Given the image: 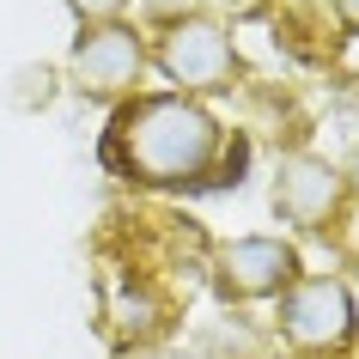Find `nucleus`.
I'll use <instances>...</instances> for the list:
<instances>
[{
    "label": "nucleus",
    "mask_w": 359,
    "mask_h": 359,
    "mask_svg": "<svg viewBox=\"0 0 359 359\" xmlns=\"http://www.w3.org/2000/svg\"><path fill=\"white\" fill-rule=\"evenodd\" d=\"M147 67V43L140 31L122 19L110 25H86L74 43V55H67V74H74V92L97 97V104H122L134 92V79Z\"/></svg>",
    "instance_id": "nucleus-4"
},
{
    "label": "nucleus",
    "mask_w": 359,
    "mask_h": 359,
    "mask_svg": "<svg viewBox=\"0 0 359 359\" xmlns=\"http://www.w3.org/2000/svg\"><path fill=\"white\" fill-rule=\"evenodd\" d=\"M67 6H74L79 25H110V19H122V6H128V0H67Z\"/></svg>",
    "instance_id": "nucleus-8"
},
{
    "label": "nucleus",
    "mask_w": 359,
    "mask_h": 359,
    "mask_svg": "<svg viewBox=\"0 0 359 359\" xmlns=\"http://www.w3.org/2000/svg\"><path fill=\"white\" fill-rule=\"evenodd\" d=\"M274 329L292 353H341L347 341L359 335V311H353V292L347 280L335 274H311V280H292L280 292V311H274Z\"/></svg>",
    "instance_id": "nucleus-2"
},
{
    "label": "nucleus",
    "mask_w": 359,
    "mask_h": 359,
    "mask_svg": "<svg viewBox=\"0 0 359 359\" xmlns=\"http://www.w3.org/2000/svg\"><path fill=\"white\" fill-rule=\"evenodd\" d=\"M219 152H226L219 122L183 92L122 97L104 128V165L140 189H195L208 183Z\"/></svg>",
    "instance_id": "nucleus-1"
},
{
    "label": "nucleus",
    "mask_w": 359,
    "mask_h": 359,
    "mask_svg": "<svg viewBox=\"0 0 359 359\" xmlns=\"http://www.w3.org/2000/svg\"><path fill=\"white\" fill-rule=\"evenodd\" d=\"M341 170L329 165V158H311V152H292V158H280V170H274V213H280L286 226L299 231H323L329 219L341 213Z\"/></svg>",
    "instance_id": "nucleus-6"
},
{
    "label": "nucleus",
    "mask_w": 359,
    "mask_h": 359,
    "mask_svg": "<svg viewBox=\"0 0 359 359\" xmlns=\"http://www.w3.org/2000/svg\"><path fill=\"white\" fill-rule=\"evenodd\" d=\"M104 323L116 341H152L165 329V299L140 274H110L104 280Z\"/></svg>",
    "instance_id": "nucleus-7"
},
{
    "label": "nucleus",
    "mask_w": 359,
    "mask_h": 359,
    "mask_svg": "<svg viewBox=\"0 0 359 359\" xmlns=\"http://www.w3.org/2000/svg\"><path fill=\"white\" fill-rule=\"evenodd\" d=\"M147 13L158 25H177V19H189V13H201V0H147Z\"/></svg>",
    "instance_id": "nucleus-9"
},
{
    "label": "nucleus",
    "mask_w": 359,
    "mask_h": 359,
    "mask_svg": "<svg viewBox=\"0 0 359 359\" xmlns=\"http://www.w3.org/2000/svg\"><path fill=\"white\" fill-rule=\"evenodd\" d=\"M341 183H347V189L359 195V152H353V158H347V170H341Z\"/></svg>",
    "instance_id": "nucleus-11"
},
{
    "label": "nucleus",
    "mask_w": 359,
    "mask_h": 359,
    "mask_svg": "<svg viewBox=\"0 0 359 359\" xmlns=\"http://www.w3.org/2000/svg\"><path fill=\"white\" fill-rule=\"evenodd\" d=\"M152 61H158V74L177 86V92H219V86H231V67H238V49H231V31L219 19H208V13H189V19H177L158 31V49H152Z\"/></svg>",
    "instance_id": "nucleus-3"
},
{
    "label": "nucleus",
    "mask_w": 359,
    "mask_h": 359,
    "mask_svg": "<svg viewBox=\"0 0 359 359\" xmlns=\"http://www.w3.org/2000/svg\"><path fill=\"white\" fill-rule=\"evenodd\" d=\"M335 19L347 25V31H353V37H359V0H335Z\"/></svg>",
    "instance_id": "nucleus-10"
},
{
    "label": "nucleus",
    "mask_w": 359,
    "mask_h": 359,
    "mask_svg": "<svg viewBox=\"0 0 359 359\" xmlns=\"http://www.w3.org/2000/svg\"><path fill=\"white\" fill-rule=\"evenodd\" d=\"M208 274L219 286V299H231V304L274 299V292H286L299 280V250L286 238H231V244L213 250Z\"/></svg>",
    "instance_id": "nucleus-5"
}]
</instances>
